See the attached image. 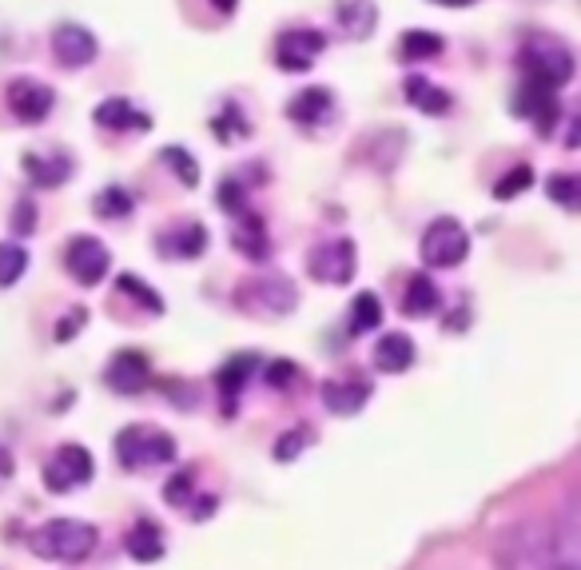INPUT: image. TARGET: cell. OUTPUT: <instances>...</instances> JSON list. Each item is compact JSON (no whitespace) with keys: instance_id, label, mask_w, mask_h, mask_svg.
Here are the masks:
<instances>
[{"instance_id":"83f0119b","label":"cell","mask_w":581,"mask_h":570,"mask_svg":"<svg viewBox=\"0 0 581 570\" xmlns=\"http://www.w3.org/2000/svg\"><path fill=\"white\" fill-rule=\"evenodd\" d=\"M132 208H136V200H132V191L120 188V184L104 188L96 200H92V211H96V216H104V220H124Z\"/></svg>"},{"instance_id":"9a60e30c","label":"cell","mask_w":581,"mask_h":570,"mask_svg":"<svg viewBox=\"0 0 581 570\" xmlns=\"http://www.w3.org/2000/svg\"><path fill=\"white\" fill-rule=\"evenodd\" d=\"M92 121H96L100 128H108V132H148L152 128V116L136 112L132 108V101H124V96H108V101H100L96 112H92Z\"/></svg>"},{"instance_id":"5bb4252c","label":"cell","mask_w":581,"mask_h":570,"mask_svg":"<svg viewBox=\"0 0 581 570\" xmlns=\"http://www.w3.org/2000/svg\"><path fill=\"white\" fill-rule=\"evenodd\" d=\"M156 248L164 251V256H172V260H196L207 248V228L196 220H184V224H176V228L159 231Z\"/></svg>"},{"instance_id":"3957f363","label":"cell","mask_w":581,"mask_h":570,"mask_svg":"<svg viewBox=\"0 0 581 570\" xmlns=\"http://www.w3.org/2000/svg\"><path fill=\"white\" fill-rule=\"evenodd\" d=\"M116 455L128 470L164 467V463L176 459V439H172L168 431L148 427V423H136V427H124L116 435Z\"/></svg>"},{"instance_id":"836d02e7","label":"cell","mask_w":581,"mask_h":570,"mask_svg":"<svg viewBox=\"0 0 581 570\" xmlns=\"http://www.w3.org/2000/svg\"><path fill=\"white\" fill-rule=\"evenodd\" d=\"M546 191H550V200H558L562 208H570V211L581 204V180H578V176H570V172H558V176H550Z\"/></svg>"},{"instance_id":"4fadbf2b","label":"cell","mask_w":581,"mask_h":570,"mask_svg":"<svg viewBox=\"0 0 581 570\" xmlns=\"http://www.w3.org/2000/svg\"><path fill=\"white\" fill-rule=\"evenodd\" d=\"M366 400H371V380L359 375V371L323 383V407L331 411V415H355Z\"/></svg>"},{"instance_id":"7402d4cb","label":"cell","mask_w":581,"mask_h":570,"mask_svg":"<svg viewBox=\"0 0 581 570\" xmlns=\"http://www.w3.org/2000/svg\"><path fill=\"white\" fill-rule=\"evenodd\" d=\"M128 555L136 562H159L164 559V550H168V542H164V530L156 527L152 519H139L136 527L128 530Z\"/></svg>"},{"instance_id":"74e56055","label":"cell","mask_w":581,"mask_h":570,"mask_svg":"<svg viewBox=\"0 0 581 570\" xmlns=\"http://www.w3.org/2000/svg\"><path fill=\"white\" fill-rule=\"evenodd\" d=\"M12 228H17V236H32L37 231V204L20 200L17 211H12Z\"/></svg>"},{"instance_id":"d6986e66","label":"cell","mask_w":581,"mask_h":570,"mask_svg":"<svg viewBox=\"0 0 581 570\" xmlns=\"http://www.w3.org/2000/svg\"><path fill=\"white\" fill-rule=\"evenodd\" d=\"M403 92H406V101H411L418 112H426V116H446V112L454 108L450 92L438 89V84L426 81V76H406Z\"/></svg>"},{"instance_id":"277c9868","label":"cell","mask_w":581,"mask_h":570,"mask_svg":"<svg viewBox=\"0 0 581 570\" xmlns=\"http://www.w3.org/2000/svg\"><path fill=\"white\" fill-rule=\"evenodd\" d=\"M418 251H423L426 268H458V263L466 260V251H470V236H466V228L458 220L438 216V220L423 231Z\"/></svg>"},{"instance_id":"1f68e13d","label":"cell","mask_w":581,"mask_h":570,"mask_svg":"<svg viewBox=\"0 0 581 570\" xmlns=\"http://www.w3.org/2000/svg\"><path fill=\"white\" fill-rule=\"evenodd\" d=\"M530 184H533V168H530V164H513V168L506 172L502 180L494 184V200H513V196H522Z\"/></svg>"},{"instance_id":"7c38bea8","label":"cell","mask_w":581,"mask_h":570,"mask_svg":"<svg viewBox=\"0 0 581 570\" xmlns=\"http://www.w3.org/2000/svg\"><path fill=\"white\" fill-rule=\"evenodd\" d=\"M96 37H92L84 24H56L52 32V56H56L64 69H84V64L96 61Z\"/></svg>"},{"instance_id":"30bf717a","label":"cell","mask_w":581,"mask_h":570,"mask_svg":"<svg viewBox=\"0 0 581 570\" xmlns=\"http://www.w3.org/2000/svg\"><path fill=\"white\" fill-rule=\"evenodd\" d=\"M326 49V37L319 29H287L276 41V61L283 72L315 69V56Z\"/></svg>"},{"instance_id":"8d00e7d4","label":"cell","mask_w":581,"mask_h":570,"mask_svg":"<svg viewBox=\"0 0 581 570\" xmlns=\"http://www.w3.org/2000/svg\"><path fill=\"white\" fill-rule=\"evenodd\" d=\"M263 375H267V383H271V387L283 391V387H291V383H295L299 367H295V363H287V360H276V363H267Z\"/></svg>"},{"instance_id":"f1b7e54d","label":"cell","mask_w":581,"mask_h":570,"mask_svg":"<svg viewBox=\"0 0 581 570\" xmlns=\"http://www.w3.org/2000/svg\"><path fill=\"white\" fill-rule=\"evenodd\" d=\"M378 323H383V303H378V296L359 291V300L351 303V331L366 335V331H375Z\"/></svg>"},{"instance_id":"8992f818","label":"cell","mask_w":581,"mask_h":570,"mask_svg":"<svg viewBox=\"0 0 581 570\" xmlns=\"http://www.w3.org/2000/svg\"><path fill=\"white\" fill-rule=\"evenodd\" d=\"M307 268H311V276H315L319 283H335V288H343V283L355 280V243L351 240L319 243V248L311 251Z\"/></svg>"},{"instance_id":"ac0fdd59","label":"cell","mask_w":581,"mask_h":570,"mask_svg":"<svg viewBox=\"0 0 581 570\" xmlns=\"http://www.w3.org/2000/svg\"><path fill=\"white\" fill-rule=\"evenodd\" d=\"M375 367L383 375H403L406 367H414V340L403 331H391L375 343Z\"/></svg>"},{"instance_id":"4dcf8cb0","label":"cell","mask_w":581,"mask_h":570,"mask_svg":"<svg viewBox=\"0 0 581 570\" xmlns=\"http://www.w3.org/2000/svg\"><path fill=\"white\" fill-rule=\"evenodd\" d=\"M116 288H120V296H128V300L144 303V308H148L152 315H159V311H164V300H159L156 291H152L148 283L139 280V276H132V271H124V276H120Z\"/></svg>"},{"instance_id":"484cf974","label":"cell","mask_w":581,"mask_h":570,"mask_svg":"<svg viewBox=\"0 0 581 570\" xmlns=\"http://www.w3.org/2000/svg\"><path fill=\"white\" fill-rule=\"evenodd\" d=\"M211 132H216L219 144H239L251 136V124H247L243 108H239L236 101H227L224 108H219V116L211 121Z\"/></svg>"},{"instance_id":"d4e9b609","label":"cell","mask_w":581,"mask_h":570,"mask_svg":"<svg viewBox=\"0 0 581 570\" xmlns=\"http://www.w3.org/2000/svg\"><path fill=\"white\" fill-rule=\"evenodd\" d=\"M443 37L438 32H423V29H411L403 32V44H398V56L406 64H418V61H434V56H443Z\"/></svg>"},{"instance_id":"b9f144b4","label":"cell","mask_w":581,"mask_h":570,"mask_svg":"<svg viewBox=\"0 0 581 570\" xmlns=\"http://www.w3.org/2000/svg\"><path fill=\"white\" fill-rule=\"evenodd\" d=\"M434 4H446V9H470L474 0H434Z\"/></svg>"},{"instance_id":"44dd1931","label":"cell","mask_w":581,"mask_h":570,"mask_svg":"<svg viewBox=\"0 0 581 570\" xmlns=\"http://www.w3.org/2000/svg\"><path fill=\"white\" fill-rule=\"evenodd\" d=\"M438 303H443V291H438V283L430 280V276H411L406 280V296H403V311L406 315H414V320H423V315H434L438 311Z\"/></svg>"},{"instance_id":"7a4b0ae2","label":"cell","mask_w":581,"mask_h":570,"mask_svg":"<svg viewBox=\"0 0 581 570\" xmlns=\"http://www.w3.org/2000/svg\"><path fill=\"white\" fill-rule=\"evenodd\" d=\"M518 64H522L526 81H538L546 89H562V84L573 81V52L550 32H530L526 44L518 49Z\"/></svg>"},{"instance_id":"603a6c76","label":"cell","mask_w":581,"mask_h":570,"mask_svg":"<svg viewBox=\"0 0 581 570\" xmlns=\"http://www.w3.org/2000/svg\"><path fill=\"white\" fill-rule=\"evenodd\" d=\"M256 371H259L256 355H236V360H227L224 367H219L216 383H219V391H224V407L227 411L236 407V395L247 387V375H256Z\"/></svg>"},{"instance_id":"7bdbcfd3","label":"cell","mask_w":581,"mask_h":570,"mask_svg":"<svg viewBox=\"0 0 581 570\" xmlns=\"http://www.w3.org/2000/svg\"><path fill=\"white\" fill-rule=\"evenodd\" d=\"M0 470H4V475H9V470H12V459H9V455H4V450H0Z\"/></svg>"},{"instance_id":"ffe728a7","label":"cell","mask_w":581,"mask_h":570,"mask_svg":"<svg viewBox=\"0 0 581 570\" xmlns=\"http://www.w3.org/2000/svg\"><path fill=\"white\" fill-rule=\"evenodd\" d=\"M331 104H335L331 101V89H303L287 101V121L303 124V128H315L326 112H331Z\"/></svg>"},{"instance_id":"e575fe53","label":"cell","mask_w":581,"mask_h":570,"mask_svg":"<svg viewBox=\"0 0 581 570\" xmlns=\"http://www.w3.org/2000/svg\"><path fill=\"white\" fill-rule=\"evenodd\" d=\"M303 443H311V431L299 427V431H287L283 439L276 443V459L287 463V459H299L303 455Z\"/></svg>"},{"instance_id":"f35d334b","label":"cell","mask_w":581,"mask_h":570,"mask_svg":"<svg viewBox=\"0 0 581 570\" xmlns=\"http://www.w3.org/2000/svg\"><path fill=\"white\" fill-rule=\"evenodd\" d=\"M84 315H89V311H84V308H72L69 315H64V323H60V328H56V340H60V343L72 340V335H76V331L84 328Z\"/></svg>"},{"instance_id":"ab89813d","label":"cell","mask_w":581,"mask_h":570,"mask_svg":"<svg viewBox=\"0 0 581 570\" xmlns=\"http://www.w3.org/2000/svg\"><path fill=\"white\" fill-rule=\"evenodd\" d=\"M188 490H191V475L184 470V475H176V479L164 487V499H168V502H188Z\"/></svg>"},{"instance_id":"d590c367","label":"cell","mask_w":581,"mask_h":570,"mask_svg":"<svg viewBox=\"0 0 581 570\" xmlns=\"http://www.w3.org/2000/svg\"><path fill=\"white\" fill-rule=\"evenodd\" d=\"M219 208L231 211V216H236V211H243V208H247V191H243V184L231 180V176H227V180H219Z\"/></svg>"},{"instance_id":"ee69618b","label":"cell","mask_w":581,"mask_h":570,"mask_svg":"<svg viewBox=\"0 0 581 570\" xmlns=\"http://www.w3.org/2000/svg\"><path fill=\"white\" fill-rule=\"evenodd\" d=\"M550 570H578V562H553Z\"/></svg>"},{"instance_id":"ba28073f","label":"cell","mask_w":581,"mask_h":570,"mask_svg":"<svg viewBox=\"0 0 581 570\" xmlns=\"http://www.w3.org/2000/svg\"><path fill=\"white\" fill-rule=\"evenodd\" d=\"M52 104H56V92H52L44 81H32V76H17V81H9V112L20 124L49 121Z\"/></svg>"},{"instance_id":"2e32d148","label":"cell","mask_w":581,"mask_h":570,"mask_svg":"<svg viewBox=\"0 0 581 570\" xmlns=\"http://www.w3.org/2000/svg\"><path fill=\"white\" fill-rule=\"evenodd\" d=\"M231 243H236L239 251H243L247 260H267V251H271V240H267V228L263 220H259L256 211L243 208L231 216Z\"/></svg>"},{"instance_id":"4316f807","label":"cell","mask_w":581,"mask_h":570,"mask_svg":"<svg viewBox=\"0 0 581 570\" xmlns=\"http://www.w3.org/2000/svg\"><path fill=\"white\" fill-rule=\"evenodd\" d=\"M247 291H256L259 296V308L263 311H276V315H283V311L295 308V288L287 280H259V283H247Z\"/></svg>"},{"instance_id":"f546056e","label":"cell","mask_w":581,"mask_h":570,"mask_svg":"<svg viewBox=\"0 0 581 570\" xmlns=\"http://www.w3.org/2000/svg\"><path fill=\"white\" fill-rule=\"evenodd\" d=\"M24 268H29V251L20 243H0V288H12L24 276Z\"/></svg>"},{"instance_id":"6da1fadb","label":"cell","mask_w":581,"mask_h":570,"mask_svg":"<svg viewBox=\"0 0 581 570\" xmlns=\"http://www.w3.org/2000/svg\"><path fill=\"white\" fill-rule=\"evenodd\" d=\"M32 555L44 562H84L96 550L100 535L84 519H52L32 530Z\"/></svg>"},{"instance_id":"d6a6232c","label":"cell","mask_w":581,"mask_h":570,"mask_svg":"<svg viewBox=\"0 0 581 570\" xmlns=\"http://www.w3.org/2000/svg\"><path fill=\"white\" fill-rule=\"evenodd\" d=\"M159 160L168 164V168L176 172V176H179L184 184H188V188H196V184H199V164L191 160V152H188V148H179V144H172V148L159 152Z\"/></svg>"},{"instance_id":"cb8c5ba5","label":"cell","mask_w":581,"mask_h":570,"mask_svg":"<svg viewBox=\"0 0 581 570\" xmlns=\"http://www.w3.org/2000/svg\"><path fill=\"white\" fill-rule=\"evenodd\" d=\"M339 24H343L351 37H371L378 24V9L375 0H335Z\"/></svg>"},{"instance_id":"60d3db41","label":"cell","mask_w":581,"mask_h":570,"mask_svg":"<svg viewBox=\"0 0 581 570\" xmlns=\"http://www.w3.org/2000/svg\"><path fill=\"white\" fill-rule=\"evenodd\" d=\"M216 4V12H224V17H231V12L239 9V0H211Z\"/></svg>"},{"instance_id":"5b68a950","label":"cell","mask_w":581,"mask_h":570,"mask_svg":"<svg viewBox=\"0 0 581 570\" xmlns=\"http://www.w3.org/2000/svg\"><path fill=\"white\" fill-rule=\"evenodd\" d=\"M92 455L80 443H64V447L56 450L49 459V467H44V487L52 490V495H69V490L84 487V483L92 479Z\"/></svg>"},{"instance_id":"e0dca14e","label":"cell","mask_w":581,"mask_h":570,"mask_svg":"<svg viewBox=\"0 0 581 570\" xmlns=\"http://www.w3.org/2000/svg\"><path fill=\"white\" fill-rule=\"evenodd\" d=\"M20 164H24V176H29L32 188H60V184L72 176L69 156H40V152H24Z\"/></svg>"},{"instance_id":"52a82bcc","label":"cell","mask_w":581,"mask_h":570,"mask_svg":"<svg viewBox=\"0 0 581 570\" xmlns=\"http://www.w3.org/2000/svg\"><path fill=\"white\" fill-rule=\"evenodd\" d=\"M64 263H69V271L84 283V288H92V283H100L108 276L112 251L104 248L96 236H72L69 248H64Z\"/></svg>"},{"instance_id":"8fae6325","label":"cell","mask_w":581,"mask_h":570,"mask_svg":"<svg viewBox=\"0 0 581 570\" xmlns=\"http://www.w3.org/2000/svg\"><path fill=\"white\" fill-rule=\"evenodd\" d=\"M104 383H108L116 395H139V391L152 383V363L144 351L124 348L112 355V363L104 367Z\"/></svg>"},{"instance_id":"9c48e42d","label":"cell","mask_w":581,"mask_h":570,"mask_svg":"<svg viewBox=\"0 0 581 570\" xmlns=\"http://www.w3.org/2000/svg\"><path fill=\"white\" fill-rule=\"evenodd\" d=\"M518 116H530L538 124L542 136H550L558 128V116H562V104H558V89H546L538 81H526L522 89L513 92V104H510Z\"/></svg>"}]
</instances>
